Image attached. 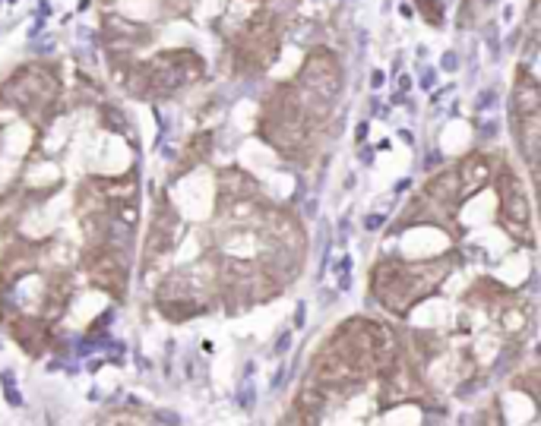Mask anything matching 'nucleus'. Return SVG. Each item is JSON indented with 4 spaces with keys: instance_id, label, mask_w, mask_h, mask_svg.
Segmentation results:
<instances>
[{
    "instance_id": "nucleus-3",
    "label": "nucleus",
    "mask_w": 541,
    "mask_h": 426,
    "mask_svg": "<svg viewBox=\"0 0 541 426\" xmlns=\"http://www.w3.org/2000/svg\"><path fill=\"white\" fill-rule=\"evenodd\" d=\"M320 123L307 111L295 83H282L263 98L260 108V136L282 155H298L310 145L313 130Z\"/></svg>"
},
{
    "instance_id": "nucleus-4",
    "label": "nucleus",
    "mask_w": 541,
    "mask_h": 426,
    "mask_svg": "<svg viewBox=\"0 0 541 426\" xmlns=\"http://www.w3.org/2000/svg\"><path fill=\"white\" fill-rule=\"evenodd\" d=\"M61 101V76L48 63H26L0 85V105L26 117H48L57 111Z\"/></svg>"
},
{
    "instance_id": "nucleus-12",
    "label": "nucleus",
    "mask_w": 541,
    "mask_h": 426,
    "mask_svg": "<svg viewBox=\"0 0 541 426\" xmlns=\"http://www.w3.org/2000/svg\"><path fill=\"white\" fill-rule=\"evenodd\" d=\"M415 10L421 13L428 26H440V23H443V6H440V0H415Z\"/></svg>"
},
{
    "instance_id": "nucleus-2",
    "label": "nucleus",
    "mask_w": 541,
    "mask_h": 426,
    "mask_svg": "<svg viewBox=\"0 0 541 426\" xmlns=\"http://www.w3.org/2000/svg\"><path fill=\"white\" fill-rule=\"evenodd\" d=\"M206 63L196 51L190 48H171V51H158L149 61H127L123 73L118 76L123 79V89L136 98H165L174 95L187 85L200 83Z\"/></svg>"
},
{
    "instance_id": "nucleus-8",
    "label": "nucleus",
    "mask_w": 541,
    "mask_h": 426,
    "mask_svg": "<svg viewBox=\"0 0 541 426\" xmlns=\"http://www.w3.org/2000/svg\"><path fill=\"white\" fill-rule=\"evenodd\" d=\"M456 174H459V189H462V202H465L494 180V158H487L485 152H472V155L459 161Z\"/></svg>"
},
{
    "instance_id": "nucleus-10",
    "label": "nucleus",
    "mask_w": 541,
    "mask_h": 426,
    "mask_svg": "<svg viewBox=\"0 0 541 426\" xmlns=\"http://www.w3.org/2000/svg\"><path fill=\"white\" fill-rule=\"evenodd\" d=\"M513 136L519 145V155L525 158L532 177L538 171V142H541V117L538 114H513Z\"/></svg>"
},
{
    "instance_id": "nucleus-11",
    "label": "nucleus",
    "mask_w": 541,
    "mask_h": 426,
    "mask_svg": "<svg viewBox=\"0 0 541 426\" xmlns=\"http://www.w3.org/2000/svg\"><path fill=\"white\" fill-rule=\"evenodd\" d=\"M538 108H541L538 79L525 63H519L513 79V114H538Z\"/></svg>"
},
{
    "instance_id": "nucleus-9",
    "label": "nucleus",
    "mask_w": 541,
    "mask_h": 426,
    "mask_svg": "<svg viewBox=\"0 0 541 426\" xmlns=\"http://www.w3.org/2000/svg\"><path fill=\"white\" fill-rule=\"evenodd\" d=\"M105 35H108V48H111L114 54H121V51H130V48L143 45V41H149L152 28L143 23H130V19H123V16H105Z\"/></svg>"
},
{
    "instance_id": "nucleus-6",
    "label": "nucleus",
    "mask_w": 541,
    "mask_h": 426,
    "mask_svg": "<svg viewBox=\"0 0 541 426\" xmlns=\"http://www.w3.org/2000/svg\"><path fill=\"white\" fill-rule=\"evenodd\" d=\"M494 183H497V196H500L497 222L507 227L510 237L532 246V212H529V196H525V189H522V180H519L510 167H500V171L494 174Z\"/></svg>"
},
{
    "instance_id": "nucleus-1",
    "label": "nucleus",
    "mask_w": 541,
    "mask_h": 426,
    "mask_svg": "<svg viewBox=\"0 0 541 426\" xmlns=\"http://www.w3.org/2000/svg\"><path fill=\"white\" fill-rule=\"evenodd\" d=\"M456 256L447 259H424V262H396L383 259L370 271V293L386 306L390 313L405 316L415 303L430 297L450 275Z\"/></svg>"
},
{
    "instance_id": "nucleus-5",
    "label": "nucleus",
    "mask_w": 541,
    "mask_h": 426,
    "mask_svg": "<svg viewBox=\"0 0 541 426\" xmlns=\"http://www.w3.org/2000/svg\"><path fill=\"white\" fill-rule=\"evenodd\" d=\"M282 23L273 19L269 13H253L244 23V28L238 32L235 48H231V57H235V70L241 76H257V73H266L279 61L282 51Z\"/></svg>"
},
{
    "instance_id": "nucleus-7",
    "label": "nucleus",
    "mask_w": 541,
    "mask_h": 426,
    "mask_svg": "<svg viewBox=\"0 0 541 426\" xmlns=\"http://www.w3.org/2000/svg\"><path fill=\"white\" fill-rule=\"evenodd\" d=\"M298 85L313 95L317 101H323V105L335 108V101H339V92H342V67H339V57L333 54L330 48H313L307 51L301 70H298Z\"/></svg>"
}]
</instances>
